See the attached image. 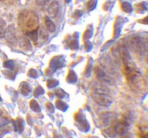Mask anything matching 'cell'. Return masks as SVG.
Masks as SVG:
<instances>
[{
  "label": "cell",
  "mask_w": 148,
  "mask_h": 138,
  "mask_svg": "<svg viewBox=\"0 0 148 138\" xmlns=\"http://www.w3.org/2000/svg\"><path fill=\"white\" fill-rule=\"evenodd\" d=\"M6 23L2 19H0V37H4L6 33Z\"/></svg>",
  "instance_id": "52a82bcc"
},
{
  "label": "cell",
  "mask_w": 148,
  "mask_h": 138,
  "mask_svg": "<svg viewBox=\"0 0 148 138\" xmlns=\"http://www.w3.org/2000/svg\"><path fill=\"white\" fill-rule=\"evenodd\" d=\"M147 77H148V71H147Z\"/></svg>",
  "instance_id": "7c38bea8"
},
{
  "label": "cell",
  "mask_w": 148,
  "mask_h": 138,
  "mask_svg": "<svg viewBox=\"0 0 148 138\" xmlns=\"http://www.w3.org/2000/svg\"><path fill=\"white\" fill-rule=\"evenodd\" d=\"M4 37H7V40L9 43H11V44H13L16 41L15 32H14V27H9L7 30H6L5 36Z\"/></svg>",
  "instance_id": "8992f818"
},
{
  "label": "cell",
  "mask_w": 148,
  "mask_h": 138,
  "mask_svg": "<svg viewBox=\"0 0 148 138\" xmlns=\"http://www.w3.org/2000/svg\"><path fill=\"white\" fill-rule=\"evenodd\" d=\"M117 119L116 114L114 112H105L101 114L98 117V122L101 126H108L115 122Z\"/></svg>",
  "instance_id": "277c9868"
},
{
  "label": "cell",
  "mask_w": 148,
  "mask_h": 138,
  "mask_svg": "<svg viewBox=\"0 0 148 138\" xmlns=\"http://www.w3.org/2000/svg\"><path fill=\"white\" fill-rule=\"evenodd\" d=\"M19 24L24 30L28 32L37 30L39 26L38 18L35 13L29 11H23L19 17Z\"/></svg>",
  "instance_id": "7a4b0ae2"
},
{
  "label": "cell",
  "mask_w": 148,
  "mask_h": 138,
  "mask_svg": "<svg viewBox=\"0 0 148 138\" xmlns=\"http://www.w3.org/2000/svg\"><path fill=\"white\" fill-rule=\"evenodd\" d=\"M59 11V4L58 1H53L48 7V13L49 17L51 18H54L56 17Z\"/></svg>",
  "instance_id": "5b68a950"
},
{
  "label": "cell",
  "mask_w": 148,
  "mask_h": 138,
  "mask_svg": "<svg viewBox=\"0 0 148 138\" xmlns=\"http://www.w3.org/2000/svg\"><path fill=\"white\" fill-rule=\"evenodd\" d=\"M92 100L98 105L103 106H108L113 103V99L108 95L101 92H93L91 93Z\"/></svg>",
  "instance_id": "3957f363"
},
{
  "label": "cell",
  "mask_w": 148,
  "mask_h": 138,
  "mask_svg": "<svg viewBox=\"0 0 148 138\" xmlns=\"http://www.w3.org/2000/svg\"><path fill=\"white\" fill-rule=\"evenodd\" d=\"M4 120V114H3V111L0 109V126L2 124V122Z\"/></svg>",
  "instance_id": "30bf717a"
},
{
  "label": "cell",
  "mask_w": 148,
  "mask_h": 138,
  "mask_svg": "<svg viewBox=\"0 0 148 138\" xmlns=\"http://www.w3.org/2000/svg\"><path fill=\"white\" fill-rule=\"evenodd\" d=\"M120 56L123 64V71L128 84L136 90H141L145 86V82L140 71L125 50H121Z\"/></svg>",
  "instance_id": "6da1fadb"
},
{
  "label": "cell",
  "mask_w": 148,
  "mask_h": 138,
  "mask_svg": "<svg viewBox=\"0 0 148 138\" xmlns=\"http://www.w3.org/2000/svg\"><path fill=\"white\" fill-rule=\"evenodd\" d=\"M7 132H8V128L7 127L0 129V138H2L3 137H4V135H5Z\"/></svg>",
  "instance_id": "9c48e42d"
},
{
  "label": "cell",
  "mask_w": 148,
  "mask_h": 138,
  "mask_svg": "<svg viewBox=\"0 0 148 138\" xmlns=\"http://www.w3.org/2000/svg\"><path fill=\"white\" fill-rule=\"evenodd\" d=\"M46 27L50 32H53L55 30V25L50 20H48V19L46 20Z\"/></svg>",
  "instance_id": "ba28073f"
},
{
  "label": "cell",
  "mask_w": 148,
  "mask_h": 138,
  "mask_svg": "<svg viewBox=\"0 0 148 138\" xmlns=\"http://www.w3.org/2000/svg\"><path fill=\"white\" fill-rule=\"evenodd\" d=\"M100 77L102 78V77H103V75H101V76H100ZM105 77H106V76H103V79H104V80H105Z\"/></svg>",
  "instance_id": "8fae6325"
}]
</instances>
